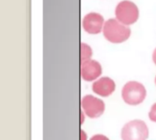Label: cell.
Here are the masks:
<instances>
[{
    "mask_svg": "<svg viewBox=\"0 0 156 140\" xmlns=\"http://www.w3.org/2000/svg\"><path fill=\"white\" fill-rule=\"evenodd\" d=\"M90 140H110L107 137H105V136H103V135H95V136H93L91 138Z\"/></svg>",
    "mask_w": 156,
    "mask_h": 140,
    "instance_id": "11",
    "label": "cell"
},
{
    "mask_svg": "<svg viewBox=\"0 0 156 140\" xmlns=\"http://www.w3.org/2000/svg\"><path fill=\"white\" fill-rule=\"evenodd\" d=\"M83 112L90 118H98L105 111V104L101 99L93 95H85L81 100Z\"/></svg>",
    "mask_w": 156,
    "mask_h": 140,
    "instance_id": "5",
    "label": "cell"
},
{
    "mask_svg": "<svg viewBox=\"0 0 156 140\" xmlns=\"http://www.w3.org/2000/svg\"><path fill=\"white\" fill-rule=\"evenodd\" d=\"M80 135H81V139L82 140H86L87 139V136H86V133L83 131V130H81L80 131Z\"/></svg>",
    "mask_w": 156,
    "mask_h": 140,
    "instance_id": "12",
    "label": "cell"
},
{
    "mask_svg": "<svg viewBox=\"0 0 156 140\" xmlns=\"http://www.w3.org/2000/svg\"><path fill=\"white\" fill-rule=\"evenodd\" d=\"M148 137V127L144 121L139 119L127 123L122 129V140H146Z\"/></svg>",
    "mask_w": 156,
    "mask_h": 140,
    "instance_id": "4",
    "label": "cell"
},
{
    "mask_svg": "<svg viewBox=\"0 0 156 140\" xmlns=\"http://www.w3.org/2000/svg\"><path fill=\"white\" fill-rule=\"evenodd\" d=\"M155 83H156V77H155Z\"/></svg>",
    "mask_w": 156,
    "mask_h": 140,
    "instance_id": "14",
    "label": "cell"
},
{
    "mask_svg": "<svg viewBox=\"0 0 156 140\" xmlns=\"http://www.w3.org/2000/svg\"><path fill=\"white\" fill-rule=\"evenodd\" d=\"M104 17L96 12L88 13L82 19V28L89 34H99L104 27Z\"/></svg>",
    "mask_w": 156,
    "mask_h": 140,
    "instance_id": "6",
    "label": "cell"
},
{
    "mask_svg": "<svg viewBox=\"0 0 156 140\" xmlns=\"http://www.w3.org/2000/svg\"><path fill=\"white\" fill-rule=\"evenodd\" d=\"M92 91L102 97H107L115 91V83L109 77H102L93 83Z\"/></svg>",
    "mask_w": 156,
    "mask_h": 140,
    "instance_id": "8",
    "label": "cell"
},
{
    "mask_svg": "<svg viewBox=\"0 0 156 140\" xmlns=\"http://www.w3.org/2000/svg\"><path fill=\"white\" fill-rule=\"evenodd\" d=\"M91 56H92V50H91L90 46L82 42L80 44V60H81V62L90 60Z\"/></svg>",
    "mask_w": 156,
    "mask_h": 140,
    "instance_id": "9",
    "label": "cell"
},
{
    "mask_svg": "<svg viewBox=\"0 0 156 140\" xmlns=\"http://www.w3.org/2000/svg\"><path fill=\"white\" fill-rule=\"evenodd\" d=\"M138 6L130 0L121 1L115 7V17L120 22L126 26L134 24L139 18Z\"/></svg>",
    "mask_w": 156,
    "mask_h": 140,
    "instance_id": "3",
    "label": "cell"
},
{
    "mask_svg": "<svg viewBox=\"0 0 156 140\" xmlns=\"http://www.w3.org/2000/svg\"><path fill=\"white\" fill-rule=\"evenodd\" d=\"M101 72H102V68L99 61L95 60H89L81 62L80 73L84 81L87 82L94 81L95 79L101 76Z\"/></svg>",
    "mask_w": 156,
    "mask_h": 140,
    "instance_id": "7",
    "label": "cell"
},
{
    "mask_svg": "<svg viewBox=\"0 0 156 140\" xmlns=\"http://www.w3.org/2000/svg\"><path fill=\"white\" fill-rule=\"evenodd\" d=\"M149 118L151 121L156 123V103L151 107V110L149 112Z\"/></svg>",
    "mask_w": 156,
    "mask_h": 140,
    "instance_id": "10",
    "label": "cell"
},
{
    "mask_svg": "<svg viewBox=\"0 0 156 140\" xmlns=\"http://www.w3.org/2000/svg\"><path fill=\"white\" fill-rule=\"evenodd\" d=\"M131 28L116 18L108 19L103 27L105 39L112 43H122L131 36Z\"/></svg>",
    "mask_w": 156,
    "mask_h": 140,
    "instance_id": "1",
    "label": "cell"
},
{
    "mask_svg": "<svg viewBox=\"0 0 156 140\" xmlns=\"http://www.w3.org/2000/svg\"><path fill=\"white\" fill-rule=\"evenodd\" d=\"M146 89L139 82H128L122 90V97L123 101L130 105H137L142 104L146 97Z\"/></svg>",
    "mask_w": 156,
    "mask_h": 140,
    "instance_id": "2",
    "label": "cell"
},
{
    "mask_svg": "<svg viewBox=\"0 0 156 140\" xmlns=\"http://www.w3.org/2000/svg\"><path fill=\"white\" fill-rule=\"evenodd\" d=\"M153 61H154V62L156 64V49L154 50V53H153Z\"/></svg>",
    "mask_w": 156,
    "mask_h": 140,
    "instance_id": "13",
    "label": "cell"
}]
</instances>
